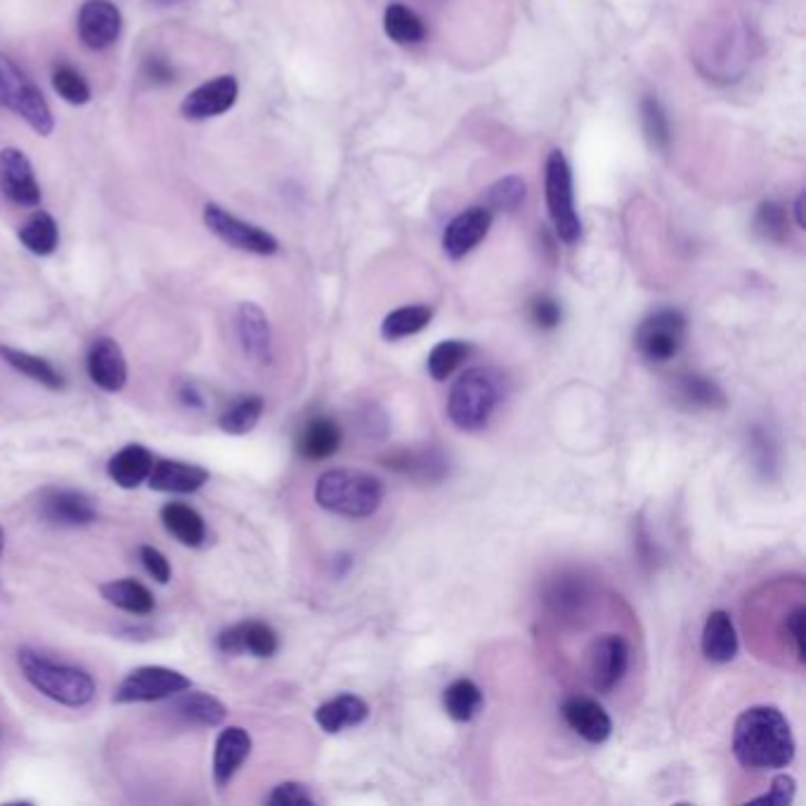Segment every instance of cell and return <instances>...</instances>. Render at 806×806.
<instances>
[{"instance_id": "13", "label": "cell", "mask_w": 806, "mask_h": 806, "mask_svg": "<svg viewBox=\"0 0 806 806\" xmlns=\"http://www.w3.org/2000/svg\"><path fill=\"white\" fill-rule=\"evenodd\" d=\"M492 228V211L487 206H471L454 215L443 232V251L447 259L462 261L478 246Z\"/></svg>"}, {"instance_id": "36", "label": "cell", "mask_w": 806, "mask_h": 806, "mask_svg": "<svg viewBox=\"0 0 806 806\" xmlns=\"http://www.w3.org/2000/svg\"><path fill=\"white\" fill-rule=\"evenodd\" d=\"M525 197H527V185L521 175H504L497 182H492L485 192L487 209L506 213L518 211L523 206Z\"/></svg>"}, {"instance_id": "4", "label": "cell", "mask_w": 806, "mask_h": 806, "mask_svg": "<svg viewBox=\"0 0 806 806\" xmlns=\"http://www.w3.org/2000/svg\"><path fill=\"white\" fill-rule=\"evenodd\" d=\"M502 395V379L492 370L475 366V370L464 372L452 383L447 416L460 431H481L487 426L494 410H497Z\"/></svg>"}, {"instance_id": "12", "label": "cell", "mask_w": 806, "mask_h": 806, "mask_svg": "<svg viewBox=\"0 0 806 806\" xmlns=\"http://www.w3.org/2000/svg\"><path fill=\"white\" fill-rule=\"evenodd\" d=\"M236 98H240V83L234 77H218L194 88L192 93L182 100L180 114L188 121H206L230 112Z\"/></svg>"}, {"instance_id": "28", "label": "cell", "mask_w": 806, "mask_h": 806, "mask_svg": "<svg viewBox=\"0 0 806 806\" xmlns=\"http://www.w3.org/2000/svg\"><path fill=\"white\" fill-rule=\"evenodd\" d=\"M100 592L107 603H112L114 608L131 615H150L157 606L152 592L142 582L131 577L107 582L100 586Z\"/></svg>"}, {"instance_id": "47", "label": "cell", "mask_w": 806, "mask_h": 806, "mask_svg": "<svg viewBox=\"0 0 806 806\" xmlns=\"http://www.w3.org/2000/svg\"><path fill=\"white\" fill-rule=\"evenodd\" d=\"M804 617H806V608L797 606L795 611L787 613V619H785L787 638H790V644L795 648V655H797L799 663H804Z\"/></svg>"}, {"instance_id": "15", "label": "cell", "mask_w": 806, "mask_h": 806, "mask_svg": "<svg viewBox=\"0 0 806 806\" xmlns=\"http://www.w3.org/2000/svg\"><path fill=\"white\" fill-rule=\"evenodd\" d=\"M121 12L112 0H85L79 12V36L85 48L107 50L121 36Z\"/></svg>"}, {"instance_id": "32", "label": "cell", "mask_w": 806, "mask_h": 806, "mask_svg": "<svg viewBox=\"0 0 806 806\" xmlns=\"http://www.w3.org/2000/svg\"><path fill=\"white\" fill-rule=\"evenodd\" d=\"M443 705L454 722H471L483 707V691L471 679H456L445 688Z\"/></svg>"}, {"instance_id": "51", "label": "cell", "mask_w": 806, "mask_h": 806, "mask_svg": "<svg viewBox=\"0 0 806 806\" xmlns=\"http://www.w3.org/2000/svg\"><path fill=\"white\" fill-rule=\"evenodd\" d=\"M3 548H6V533L3 527H0V556H3Z\"/></svg>"}, {"instance_id": "46", "label": "cell", "mask_w": 806, "mask_h": 806, "mask_svg": "<svg viewBox=\"0 0 806 806\" xmlns=\"http://www.w3.org/2000/svg\"><path fill=\"white\" fill-rule=\"evenodd\" d=\"M142 79H147L152 85H169L175 81V69L169 60L152 54V58L142 62Z\"/></svg>"}, {"instance_id": "38", "label": "cell", "mask_w": 806, "mask_h": 806, "mask_svg": "<svg viewBox=\"0 0 806 806\" xmlns=\"http://www.w3.org/2000/svg\"><path fill=\"white\" fill-rule=\"evenodd\" d=\"M52 88L64 102L69 104H88L90 102V85L85 83V79L81 73L69 67V64H60L54 67L52 71Z\"/></svg>"}, {"instance_id": "1", "label": "cell", "mask_w": 806, "mask_h": 806, "mask_svg": "<svg viewBox=\"0 0 806 806\" xmlns=\"http://www.w3.org/2000/svg\"><path fill=\"white\" fill-rule=\"evenodd\" d=\"M795 738L778 707L745 709L733 728V755L745 768L776 772L795 759Z\"/></svg>"}, {"instance_id": "30", "label": "cell", "mask_w": 806, "mask_h": 806, "mask_svg": "<svg viewBox=\"0 0 806 806\" xmlns=\"http://www.w3.org/2000/svg\"><path fill=\"white\" fill-rule=\"evenodd\" d=\"M433 310L429 305H405L389 313L381 322V336L386 341H400L414 336L431 324Z\"/></svg>"}, {"instance_id": "31", "label": "cell", "mask_w": 806, "mask_h": 806, "mask_svg": "<svg viewBox=\"0 0 806 806\" xmlns=\"http://www.w3.org/2000/svg\"><path fill=\"white\" fill-rule=\"evenodd\" d=\"M383 31L400 46H414L426 39V27L421 17L402 3H393L383 12Z\"/></svg>"}, {"instance_id": "48", "label": "cell", "mask_w": 806, "mask_h": 806, "mask_svg": "<svg viewBox=\"0 0 806 806\" xmlns=\"http://www.w3.org/2000/svg\"><path fill=\"white\" fill-rule=\"evenodd\" d=\"M182 402H185L188 407H201V405H204V400L199 397V393L194 389H182Z\"/></svg>"}, {"instance_id": "41", "label": "cell", "mask_w": 806, "mask_h": 806, "mask_svg": "<svg viewBox=\"0 0 806 806\" xmlns=\"http://www.w3.org/2000/svg\"><path fill=\"white\" fill-rule=\"evenodd\" d=\"M582 601H584V590L577 582L561 580L552 586V592H548V603H552L554 611H558V613L577 611L582 606Z\"/></svg>"}, {"instance_id": "16", "label": "cell", "mask_w": 806, "mask_h": 806, "mask_svg": "<svg viewBox=\"0 0 806 806\" xmlns=\"http://www.w3.org/2000/svg\"><path fill=\"white\" fill-rule=\"evenodd\" d=\"M218 648L225 655L249 653L253 657H272L280 648V638H278V632H274L268 622L249 619V622H240V625L220 632Z\"/></svg>"}, {"instance_id": "29", "label": "cell", "mask_w": 806, "mask_h": 806, "mask_svg": "<svg viewBox=\"0 0 806 806\" xmlns=\"http://www.w3.org/2000/svg\"><path fill=\"white\" fill-rule=\"evenodd\" d=\"M0 357L10 364L14 372L29 376L31 381L41 383V386H46L50 391H62L67 386L64 376L54 370L48 360H43L39 355L17 351V347H10V345H0Z\"/></svg>"}, {"instance_id": "40", "label": "cell", "mask_w": 806, "mask_h": 806, "mask_svg": "<svg viewBox=\"0 0 806 806\" xmlns=\"http://www.w3.org/2000/svg\"><path fill=\"white\" fill-rule=\"evenodd\" d=\"M755 225L772 242H785L787 228H790V223H787V211L778 201H764V204H759Z\"/></svg>"}, {"instance_id": "39", "label": "cell", "mask_w": 806, "mask_h": 806, "mask_svg": "<svg viewBox=\"0 0 806 806\" xmlns=\"http://www.w3.org/2000/svg\"><path fill=\"white\" fill-rule=\"evenodd\" d=\"M641 121H644V131L655 150H667L672 135L663 104H659L655 98H646L641 102Z\"/></svg>"}, {"instance_id": "21", "label": "cell", "mask_w": 806, "mask_h": 806, "mask_svg": "<svg viewBox=\"0 0 806 806\" xmlns=\"http://www.w3.org/2000/svg\"><path fill=\"white\" fill-rule=\"evenodd\" d=\"M236 332H240V341L249 357L268 362L272 355V332L268 315L263 313L261 305L255 303H242L240 313H236Z\"/></svg>"}, {"instance_id": "19", "label": "cell", "mask_w": 806, "mask_h": 806, "mask_svg": "<svg viewBox=\"0 0 806 806\" xmlns=\"http://www.w3.org/2000/svg\"><path fill=\"white\" fill-rule=\"evenodd\" d=\"M253 740L249 731L242 726H228L218 733L213 749V780L218 787L232 783L236 772L244 766L251 755Z\"/></svg>"}, {"instance_id": "23", "label": "cell", "mask_w": 806, "mask_h": 806, "mask_svg": "<svg viewBox=\"0 0 806 806\" xmlns=\"http://www.w3.org/2000/svg\"><path fill=\"white\" fill-rule=\"evenodd\" d=\"M152 466H154V456L150 450L142 445H128L109 460L107 473L119 487L135 490L150 478Z\"/></svg>"}, {"instance_id": "5", "label": "cell", "mask_w": 806, "mask_h": 806, "mask_svg": "<svg viewBox=\"0 0 806 806\" xmlns=\"http://www.w3.org/2000/svg\"><path fill=\"white\" fill-rule=\"evenodd\" d=\"M0 107L22 117L39 135L54 131V119L41 88L8 54H0Z\"/></svg>"}, {"instance_id": "25", "label": "cell", "mask_w": 806, "mask_h": 806, "mask_svg": "<svg viewBox=\"0 0 806 806\" xmlns=\"http://www.w3.org/2000/svg\"><path fill=\"white\" fill-rule=\"evenodd\" d=\"M173 712L182 722L194 724V726H206V728H215L225 722L228 717V707L220 703L215 695L209 693H178L173 695Z\"/></svg>"}, {"instance_id": "33", "label": "cell", "mask_w": 806, "mask_h": 806, "mask_svg": "<svg viewBox=\"0 0 806 806\" xmlns=\"http://www.w3.org/2000/svg\"><path fill=\"white\" fill-rule=\"evenodd\" d=\"M20 242L33 255H52L60 244L58 223H54V218L46 211L33 213L29 218V223L20 230Z\"/></svg>"}, {"instance_id": "34", "label": "cell", "mask_w": 806, "mask_h": 806, "mask_svg": "<svg viewBox=\"0 0 806 806\" xmlns=\"http://www.w3.org/2000/svg\"><path fill=\"white\" fill-rule=\"evenodd\" d=\"M263 410H265L263 397L246 395L242 400H236L234 405H230L225 410V414L220 416L218 424H220V429H223V433H228V435H246L255 426H259Z\"/></svg>"}, {"instance_id": "8", "label": "cell", "mask_w": 806, "mask_h": 806, "mask_svg": "<svg viewBox=\"0 0 806 806\" xmlns=\"http://www.w3.org/2000/svg\"><path fill=\"white\" fill-rule=\"evenodd\" d=\"M192 682L171 667L144 665L133 669L114 691V703H157L190 691Z\"/></svg>"}, {"instance_id": "18", "label": "cell", "mask_w": 806, "mask_h": 806, "mask_svg": "<svg viewBox=\"0 0 806 806\" xmlns=\"http://www.w3.org/2000/svg\"><path fill=\"white\" fill-rule=\"evenodd\" d=\"M561 714H563L565 724L571 726L586 743L601 745L611 738L613 722L608 717V712L592 698H584V695H571V698L561 705Z\"/></svg>"}, {"instance_id": "17", "label": "cell", "mask_w": 806, "mask_h": 806, "mask_svg": "<svg viewBox=\"0 0 806 806\" xmlns=\"http://www.w3.org/2000/svg\"><path fill=\"white\" fill-rule=\"evenodd\" d=\"M88 376L107 393L123 391L128 381V362L114 339H98L88 351Z\"/></svg>"}, {"instance_id": "24", "label": "cell", "mask_w": 806, "mask_h": 806, "mask_svg": "<svg viewBox=\"0 0 806 806\" xmlns=\"http://www.w3.org/2000/svg\"><path fill=\"white\" fill-rule=\"evenodd\" d=\"M703 653L712 663H731L738 655V634L726 611H712L703 629Z\"/></svg>"}, {"instance_id": "9", "label": "cell", "mask_w": 806, "mask_h": 806, "mask_svg": "<svg viewBox=\"0 0 806 806\" xmlns=\"http://www.w3.org/2000/svg\"><path fill=\"white\" fill-rule=\"evenodd\" d=\"M204 223L220 242H225L236 251L253 255H274L280 251V242L268 230L246 223V220L232 215L228 209L218 204L204 206Z\"/></svg>"}, {"instance_id": "2", "label": "cell", "mask_w": 806, "mask_h": 806, "mask_svg": "<svg viewBox=\"0 0 806 806\" xmlns=\"http://www.w3.org/2000/svg\"><path fill=\"white\" fill-rule=\"evenodd\" d=\"M17 665H20L24 679L36 691L64 707H85L95 698V682L85 669L54 663V659L33 648H20Z\"/></svg>"}, {"instance_id": "42", "label": "cell", "mask_w": 806, "mask_h": 806, "mask_svg": "<svg viewBox=\"0 0 806 806\" xmlns=\"http://www.w3.org/2000/svg\"><path fill=\"white\" fill-rule=\"evenodd\" d=\"M561 305L552 299V296H537L530 301V320L535 322L537 329H544V332H552L561 324Z\"/></svg>"}, {"instance_id": "35", "label": "cell", "mask_w": 806, "mask_h": 806, "mask_svg": "<svg viewBox=\"0 0 806 806\" xmlns=\"http://www.w3.org/2000/svg\"><path fill=\"white\" fill-rule=\"evenodd\" d=\"M471 343L466 341H440L429 355V374L435 381H447L471 355Z\"/></svg>"}, {"instance_id": "43", "label": "cell", "mask_w": 806, "mask_h": 806, "mask_svg": "<svg viewBox=\"0 0 806 806\" xmlns=\"http://www.w3.org/2000/svg\"><path fill=\"white\" fill-rule=\"evenodd\" d=\"M270 806H303V804H315V797L310 795L303 783H282L274 787L268 797Z\"/></svg>"}, {"instance_id": "44", "label": "cell", "mask_w": 806, "mask_h": 806, "mask_svg": "<svg viewBox=\"0 0 806 806\" xmlns=\"http://www.w3.org/2000/svg\"><path fill=\"white\" fill-rule=\"evenodd\" d=\"M795 793H797V783L793 776L787 774H780L774 778L772 783V790H768L766 795L753 799V804H772V806H787L793 799H795Z\"/></svg>"}, {"instance_id": "50", "label": "cell", "mask_w": 806, "mask_h": 806, "mask_svg": "<svg viewBox=\"0 0 806 806\" xmlns=\"http://www.w3.org/2000/svg\"><path fill=\"white\" fill-rule=\"evenodd\" d=\"M150 3H152V6H157V8H169V6H178V3H182V0H150Z\"/></svg>"}, {"instance_id": "7", "label": "cell", "mask_w": 806, "mask_h": 806, "mask_svg": "<svg viewBox=\"0 0 806 806\" xmlns=\"http://www.w3.org/2000/svg\"><path fill=\"white\" fill-rule=\"evenodd\" d=\"M686 339V318L674 308L651 313L636 326L634 345L648 362H669L679 355Z\"/></svg>"}, {"instance_id": "6", "label": "cell", "mask_w": 806, "mask_h": 806, "mask_svg": "<svg viewBox=\"0 0 806 806\" xmlns=\"http://www.w3.org/2000/svg\"><path fill=\"white\" fill-rule=\"evenodd\" d=\"M544 197L548 218L563 244H575L582 236V220L575 211L573 171L561 150H552L544 167Z\"/></svg>"}, {"instance_id": "22", "label": "cell", "mask_w": 806, "mask_h": 806, "mask_svg": "<svg viewBox=\"0 0 806 806\" xmlns=\"http://www.w3.org/2000/svg\"><path fill=\"white\" fill-rule=\"evenodd\" d=\"M341 426L332 416H313L299 433V452L310 462H322L334 456L341 447Z\"/></svg>"}, {"instance_id": "26", "label": "cell", "mask_w": 806, "mask_h": 806, "mask_svg": "<svg viewBox=\"0 0 806 806\" xmlns=\"http://www.w3.org/2000/svg\"><path fill=\"white\" fill-rule=\"evenodd\" d=\"M366 717H370V705L353 693L336 695L334 701H326L315 712V722L326 733H341L343 728L362 724Z\"/></svg>"}, {"instance_id": "11", "label": "cell", "mask_w": 806, "mask_h": 806, "mask_svg": "<svg viewBox=\"0 0 806 806\" xmlns=\"http://www.w3.org/2000/svg\"><path fill=\"white\" fill-rule=\"evenodd\" d=\"M0 190L17 206L33 209L41 204V185L22 150L8 147L0 152Z\"/></svg>"}, {"instance_id": "27", "label": "cell", "mask_w": 806, "mask_h": 806, "mask_svg": "<svg viewBox=\"0 0 806 806\" xmlns=\"http://www.w3.org/2000/svg\"><path fill=\"white\" fill-rule=\"evenodd\" d=\"M161 523L169 533L185 546H201L206 542V523L199 516V511L182 502H171L161 508Z\"/></svg>"}, {"instance_id": "14", "label": "cell", "mask_w": 806, "mask_h": 806, "mask_svg": "<svg viewBox=\"0 0 806 806\" xmlns=\"http://www.w3.org/2000/svg\"><path fill=\"white\" fill-rule=\"evenodd\" d=\"M39 511L48 523L62 527H83L95 523L98 518V508L93 500L79 490H58V487L46 490L41 494Z\"/></svg>"}, {"instance_id": "45", "label": "cell", "mask_w": 806, "mask_h": 806, "mask_svg": "<svg viewBox=\"0 0 806 806\" xmlns=\"http://www.w3.org/2000/svg\"><path fill=\"white\" fill-rule=\"evenodd\" d=\"M140 561L144 565V571L150 573L159 584H169L171 582V563L169 558L163 556L159 548L144 544L140 546Z\"/></svg>"}, {"instance_id": "20", "label": "cell", "mask_w": 806, "mask_h": 806, "mask_svg": "<svg viewBox=\"0 0 806 806\" xmlns=\"http://www.w3.org/2000/svg\"><path fill=\"white\" fill-rule=\"evenodd\" d=\"M147 483H150V487L157 492L192 494L209 483V471L197 464L161 460V462H154Z\"/></svg>"}, {"instance_id": "10", "label": "cell", "mask_w": 806, "mask_h": 806, "mask_svg": "<svg viewBox=\"0 0 806 806\" xmlns=\"http://www.w3.org/2000/svg\"><path fill=\"white\" fill-rule=\"evenodd\" d=\"M629 667V646L617 634H606L596 638L590 653H586V674H590L592 688L598 693H611Z\"/></svg>"}, {"instance_id": "3", "label": "cell", "mask_w": 806, "mask_h": 806, "mask_svg": "<svg viewBox=\"0 0 806 806\" xmlns=\"http://www.w3.org/2000/svg\"><path fill=\"white\" fill-rule=\"evenodd\" d=\"M315 502L336 516L370 518L383 502V485L372 473L355 469L324 471L315 485Z\"/></svg>"}, {"instance_id": "37", "label": "cell", "mask_w": 806, "mask_h": 806, "mask_svg": "<svg viewBox=\"0 0 806 806\" xmlns=\"http://www.w3.org/2000/svg\"><path fill=\"white\" fill-rule=\"evenodd\" d=\"M679 393L686 400V405L703 407V410H719L726 405V397L717 383L705 376H686L679 383Z\"/></svg>"}, {"instance_id": "49", "label": "cell", "mask_w": 806, "mask_h": 806, "mask_svg": "<svg viewBox=\"0 0 806 806\" xmlns=\"http://www.w3.org/2000/svg\"><path fill=\"white\" fill-rule=\"evenodd\" d=\"M793 215H795V223H797V228H799V230H804V228H806V223H804V194H799V197L795 199Z\"/></svg>"}]
</instances>
